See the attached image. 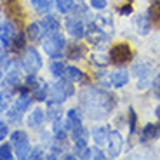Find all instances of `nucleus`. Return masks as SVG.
<instances>
[{
    "label": "nucleus",
    "mask_w": 160,
    "mask_h": 160,
    "mask_svg": "<svg viewBox=\"0 0 160 160\" xmlns=\"http://www.w3.org/2000/svg\"><path fill=\"white\" fill-rule=\"evenodd\" d=\"M80 106L85 117L91 120H101L108 117L117 106V99L112 92L98 87H87L80 92Z\"/></svg>",
    "instance_id": "1"
},
{
    "label": "nucleus",
    "mask_w": 160,
    "mask_h": 160,
    "mask_svg": "<svg viewBox=\"0 0 160 160\" xmlns=\"http://www.w3.org/2000/svg\"><path fill=\"white\" fill-rule=\"evenodd\" d=\"M42 45H44V51L49 54V58L58 59V58L63 56V51L66 47V40H64V37L61 33L54 32V33H49L47 38H44Z\"/></svg>",
    "instance_id": "2"
},
{
    "label": "nucleus",
    "mask_w": 160,
    "mask_h": 160,
    "mask_svg": "<svg viewBox=\"0 0 160 160\" xmlns=\"http://www.w3.org/2000/svg\"><path fill=\"white\" fill-rule=\"evenodd\" d=\"M49 94H51V99L64 103L70 96L75 94V89H73V85H72V80H70L68 77H66V78H61L59 82H56V84L49 89Z\"/></svg>",
    "instance_id": "3"
},
{
    "label": "nucleus",
    "mask_w": 160,
    "mask_h": 160,
    "mask_svg": "<svg viewBox=\"0 0 160 160\" xmlns=\"http://www.w3.org/2000/svg\"><path fill=\"white\" fill-rule=\"evenodd\" d=\"M108 58H110V63L117 64V66H124V64H127L132 61V49H131V45L125 44V42L117 44L112 47Z\"/></svg>",
    "instance_id": "4"
},
{
    "label": "nucleus",
    "mask_w": 160,
    "mask_h": 160,
    "mask_svg": "<svg viewBox=\"0 0 160 160\" xmlns=\"http://www.w3.org/2000/svg\"><path fill=\"white\" fill-rule=\"evenodd\" d=\"M11 141H12V144H14V148H16V157L18 158H28L30 152H32L28 134H26L24 131H16V132H12Z\"/></svg>",
    "instance_id": "5"
},
{
    "label": "nucleus",
    "mask_w": 160,
    "mask_h": 160,
    "mask_svg": "<svg viewBox=\"0 0 160 160\" xmlns=\"http://www.w3.org/2000/svg\"><path fill=\"white\" fill-rule=\"evenodd\" d=\"M23 68L28 73H37L42 68V58L35 47H28L23 56Z\"/></svg>",
    "instance_id": "6"
},
{
    "label": "nucleus",
    "mask_w": 160,
    "mask_h": 160,
    "mask_svg": "<svg viewBox=\"0 0 160 160\" xmlns=\"http://www.w3.org/2000/svg\"><path fill=\"white\" fill-rule=\"evenodd\" d=\"M152 70H153V66L150 63H138L136 66L132 68L134 75L139 78V85H138L139 89L146 87V84H150V75H152Z\"/></svg>",
    "instance_id": "7"
},
{
    "label": "nucleus",
    "mask_w": 160,
    "mask_h": 160,
    "mask_svg": "<svg viewBox=\"0 0 160 160\" xmlns=\"http://www.w3.org/2000/svg\"><path fill=\"white\" fill-rule=\"evenodd\" d=\"M85 37H87L89 44H92V45H103L104 40L110 38V35H104L103 30H101L98 24H94V23L89 26V30H85Z\"/></svg>",
    "instance_id": "8"
},
{
    "label": "nucleus",
    "mask_w": 160,
    "mask_h": 160,
    "mask_svg": "<svg viewBox=\"0 0 160 160\" xmlns=\"http://www.w3.org/2000/svg\"><path fill=\"white\" fill-rule=\"evenodd\" d=\"M122 146H124V138L118 131H112L110 132V139H108V153L110 157L117 158L122 152Z\"/></svg>",
    "instance_id": "9"
},
{
    "label": "nucleus",
    "mask_w": 160,
    "mask_h": 160,
    "mask_svg": "<svg viewBox=\"0 0 160 160\" xmlns=\"http://www.w3.org/2000/svg\"><path fill=\"white\" fill-rule=\"evenodd\" d=\"M87 139H89V131L84 125L73 129V141H75V152L77 153H82L87 148Z\"/></svg>",
    "instance_id": "10"
},
{
    "label": "nucleus",
    "mask_w": 160,
    "mask_h": 160,
    "mask_svg": "<svg viewBox=\"0 0 160 160\" xmlns=\"http://www.w3.org/2000/svg\"><path fill=\"white\" fill-rule=\"evenodd\" d=\"M66 30L75 40L82 38L85 35V26L82 23V19H78V18H68L66 19Z\"/></svg>",
    "instance_id": "11"
},
{
    "label": "nucleus",
    "mask_w": 160,
    "mask_h": 160,
    "mask_svg": "<svg viewBox=\"0 0 160 160\" xmlns=\"http://www.w3.org/2000/svg\"><path fill=\"white\" fill-rule=\"evenodd\" d=\"M5 14L9 16L11 21H19L23 19V9L18 0H7L5 2Z\"/></svg>",
    "instance_id": "12"
},
{
    "label": "nucleus",
    "mask_w": 160,
    "mask_h": 160,
    "mask_svg": "<svg viewBox=\"0 0 160 160\" xmlns=\"http://www.w3.org/2000/svg\"><path fill=\"white\" fill-rule=\"evenodd\" d=\"M16 33H18V30L14 28L12 21H5V23L0 24V40H2V42H4L5 45L11 44Z\"/></svg>",
    "instance_id": "13"
},
{
    "label": "nucleus",
    "mask_w": 160,
    "mask_h": 160,
    "mask_svg": "<svg viewBox=\"0 0 160 160\" xmlns=\"http://www.w3.org/2000/svg\"><path fill=\"white\" fill-rule=\"evenodd\" d=\"M80 125H82V113L77 108L68 110V113H66V122H64L66 131H73V129L80 127Z\"/></svg>",
    "instance_id": "14"
},
{
    "label": "nucleus",
    "mask_w": 160,
    "mask_h": 160,
    "mask_svg": "<svg viewBox=\"0 0 160 160\" xmlns=\"http://www.w3.org/2000/svg\"><path fill=\"white\" fill-rule=\"evenodd\" d=\"M160 134V122L158 124H146L141 132V143H148V141L157 139Z\"/></svg>",
    "instance_id": "15"
},
{
    "label": "nucleus",
    "mask_w": 160,
    "mask_h": 160,
    "mask_svg": "<svg viewBox=\"0 0 160 160\" xmlns=\"http://www.w3.org/2000/svg\"><path fill=\"white\" fill-rule=\"evenodd\" d=\"M110 127L108 125H101V127H96L94 131H92V138H94V141H96L98 146H103L104 143H108L110 139Z\"/></svg>",
    "instance_id": "16"
},
{
    "label": "nucleus",
    "mask_w": 160,
    "mask_h": 160,
    "mask_svg": "<svg viewBox=\"0 0 160 160\" xmlns=\"http://www.w3.org/2000/svg\"><path fill=\"white\" fill-rule=\"evenodd\" d=\"M64 75L73 82H78V84H87L89 82V77L85 73H82V70H78L77 66H68L64 70Z\"/></svg>",
    "instance_id": "17"
},
{
    "label": "nucleus",
    "mask_w": 160,
    "mask_h": 160,
    "mask_svg": "<svg viewBox=\"0 0 160 160\" xmlns=\"http://www.w3.org/2000/svg\"><path fill=\"white\" fill-rule=\"evenodd\" d=\"M61 113H63V106H61L59 101H54V99H49L47 104V117L49 120H59L61 118Z\"/></svg>",
    "instance_id": "18"
},
{
    "label": "nucleus",
    "mask_w": 160,
    "mask_h": 160,
    "mask_svg": "<svg viewBox=\"0 0 160 160\" xmlns=\"http://www.w3.org/2000/svg\"><path fill=\"white\" fill-rule=\"evenodd\" d=\"M44 120H45L44 112H42L40 108H35L32 113H30V117H28V125L32 129H40L42 124H44Z\"/></svg>",
    "instance_id": "19"
},
{
    "label": "nucleus",
    "mask_w": 160,
    "mask_h": 160,
    "mask_svg": "<svg viewBox=\"0 0 160 160\" xmlns=\"http://www.w3.org/2000/svg\"><path fill=\"white\" fill-rule=\"evenodd\" d=\"M85 52H87V49H85V45L82 44H72L68 47V51H66V58L68 59H82V58L85 56Z\"/></svg>",
    "instance_id": "20"
},
{
    "label": "nucleus",
    "mask_w": 160,
    "mask_h": 160,
    "mask_svg": "<svg viewBox=\"0 0 160 160\" xmlns=\"http://www.w3.org/2000/svg\"><path fill=\"white\" fill-rule=\"evenodd\" d=\"M136 26L141 35H148L150 30H152V19L148 18V14H139L136 18Z\"/></svg>",
    "instance_id": "21"
},
{
    "label": "nucleus",
    "mask_w": 160,
    "mask_h": 160,
    "mask_svg": "<svg viewBox=\"0 0 160 160\" xmlns=\"http://www.w3.org/2000/svg\"><path fill=\"white\" fill-rule=\"evenodd\" d=\"M44 33H45V30H44V26H42V23H32L28 26V30H26V35H28V38L32 40V42L40 40L44 37Z\"/></svg>",
    "instance_id": "22"
},
{
    "label": "nucleus",
    "mask_w": 160,
    "mask_h": 160,
    "mask_svg": "<svg viewBox=\"0 0 160 160\" xmlns=\"http://www.w3.org/2000/svg\"><path fill=\"white\" fill-rule=\"evenodd\" d=\"M110 82H112L113 87H124V85H127V82H129V73L125 72V70H118V72L112 73Z\"/></svg>",
    "instance_id": "23"
},
{
    "label": "nucleus",
    "mask_w": 160,
    "mask_h": 160,
    "mask_svg": "<svg viewBox=\"0 0 160 160\" xmlns=\"http://www.w3.org/2000/svg\"><path fill=\"white\" fill-rule=\"evenodd\" d=\"M42 26H44V30L47 33H54L59 30V19H58L56 16H52V14H49V16H45L44 19H42Z\"/></svg>",
    "instance_id": "24"
},
{
    "label": "nucleus",
    "mask_w": 160,
    "mask_h": 160,
    "mask_svg": "<svg viewBox=\"0 0 160 160\" xmlns=\"http://www.w3.org/2000/svg\"><path fill=\"white\" fill-rule=\"evenodd\" d=\"M148 18L152 19L153 24L160 26V0H155L148 9Z\"/></svg>",
    "instance_id": "25"
},
{
    "label": "nucleus",
    "mask_w": 160,
    "mask_h": 160,
    "mask_svg": "<svg viewBox=\"0 0 160 160\" xmlns=\"http://www.w3.org/2000/svg\"><path fill=\"white\" fill-rule=\"evenodd\" d=\"M104 153L99 148H85L80 155V158H94V160H104Z\"/></svg>",
    "instance_id": "26"
},
{
    "label": "nucleus",
    "mask_w": 160,
    "mask_h": 160,
    "mask_svg": "<svg viewBox=\"0 0 160 160\" xmlns=\"http://www.w3.org/2000/svg\"><path fill=\"white\" fill-rule=\"evenodd\" d=\"M9 49H11L12 52H19L21 49H24V35L21 32H18L16 35H14L12 42L9 44Z\"/></svg>",
    "instance_id": "27"
},
{
    "label": "nucleus",
    "mask_w": 160,
    "mask_h": 160,
    "mask_svg": "<svg viewBox=\"0 0 160 160\" xmlns=\"http://www.w3.org/2000/svg\"><path fill=\"white\" fill-rule=\"evenodd\" d=\"M18 84H19V72L16 68L9 70L4 78V85H18Z\"/></svg>",
    "instance_id": "28"
},
{
    "label": "nucleus",
    "mask_w": 160,
    "mask_h": 160,
    "mask_svg": "<svg viewBox=\"0 0 160 160\" xmlns=\"http://www.w3.org/2000/svg\"><path fill=\"white\" fill-rule=\"evenodd\" d=\"M47 92H49V85H37L35 89H33V98H35L37 101H45L47 99Z\"/></svg>",
    "instance_id": "29"
},
{
    "label": "nucleus",
    "mask_w": 160,
    "mask_h": 160,
    "mask_svg": "<svg viewBox=\"0 0 160 160\" xmlns=\"http://www.w3.org/2000/svg\"><path fill=\"white\" fill-rule=\"evenodd\" d=\"M56 5H58V9H59V12H63V14H68V12L73 11V7H75V2H73V0H56Z\"/></svg>",
    "instance_id": "30"
},
{
    "label": "nucleus",
    "mask_w": 160,
    "mask_h": 160,
    "mask_svg": "<svg viewBox=\"0 0 160 160\" xmlns=\"http://www.w3.org/2000/svg\"><path fill=\"white\" fill-rule=\"evenodd\" d=\"M32 4L38 12H49L52 7V0H32Z\"/></svg>",
    "instance_id": "31"
},
{
    "label": "nucleus",
    "mask_w": 160,
    "mask_h": 160,
    "mask_svg": "<svg viewBox=\"0 0 160 160\" xmlns=\"http://www.w3.org/2000/svg\"><path fill=\"white\" fill-rule=\"evenodd\" d=\"M64 70H66V66H64L61 61H52V63H51V73L54 77H63L64 75Z\"/></svg>",
    "instance_id": "32"
},
{
    "label": "nucleus",
    "mask_w": 160,
    "mask_h": 160,
    "mask_svg": "<svg viewBox=\"0 0 160 160\" xmlns=\"http://www.w3.org/2000/svg\"><path fill=\"white\" fill-rule=\"evenodd\" d=\"M66 148H68L66 139H58V138H56V139H54V143H52V152L56 153V155H58V153H63Z\"/></svg>",
    "instance_id": "33"
},
{
    "label": "nucleus",
    "mask_w": 160,
    "mask_h": 160,
    "mask_svg": "<svg viewBox=\"0 0 160 160\" xmlns=\"http://www.w3.org/2000/svg\"><path fill=\"white\" fill-rule=\"evenodd\" d=\"M9 101H11V92H7V91H0V113L7 110Z\"/></svg>",
    "instance_id": "34"
},
{
    "label": "nucleus",
    "mask_w": 160,
    "mask_h": 160,
    "mask_svg": "<svg viewBox=\"0 0 160 160\" xmlns=\"http://www.w3.org/2000/svg\"><path fill=\"white\" fill-rule=\"evenodd\" d=\"M136 124H138L136 112H134L132 108H129V131H131V136L136 132Z\"/></svg>",
    "instance_id": "35"
},
{
    "label": "nucleus",
    "mask_w": 160,
    "mask_h": 160,
    "mask_svg": "<svg viewBox=\"0 0 160 160\" xmlns=\"http://www.w3.org/2000/svg\"><path fill=\"white\" fill-rule=\"evenodd\" d=\"M12 150H11V146L9 144H2L0 146V160H11L12 158Z\"/></svg>",
    "instance_id": "36"
},
{
    "label": "nucleus",
    "mask_w": 160,
    "mask_h": 160,
    "mask_svg": "<svg viewBox=\"0 0 160 160\" xmlns=\"http://www.w3.org/2000/svg\"><path fill=\"white\" fill-rule=\"evenodd\" d=\"M91 61L94 64H99V66H104V64H108L110 59H106V56H99V54H92L91 56Z\"/></svg>",
    "instance_id": "37"
},
{
    "label": "nucleus",
    "mask_w": 160,
    "mask_h": 160,
    "mask_svg": "<svg viewBox=\"0 0 160 160\" xmlns=\"http://www.w3.org/2000/svg\"><path fill=\"white\" fill-rule=\"evenodd\" d=\"M152 89H153V94H155L157 98L160 99V73L153 78V82H152Z\"/></svg>",
    "instance_id": "38"
},
{
    "label": "nucleus",
    "mask_w": 160,
    "mask_h": 160,
    "mask_svg": "<svg viewBox=\"0 0 160 160\" xmlns=\"http://www.w3.org/2000/svg\"><path fill=\"white\" fill-rule=\"evenodd\" d=\"M28 158H32V160H35V158H42V148H33L32 152H30V155H28Z\"/></svg>",
    "instance_id": "39"
},
{
    "label": "nucleus",
    "mask_w": 160,
    "mask_h": 160,
    "mask_svg": "<svg viewBox=\"0 0 160 160\" xmlns=\"http://www.w3.org/2000/svg\"><path fill=\"white\" fill-rule=\"evenodd\" d=\"M118 12L122 14V16H129V14H132V4L129 2L127 5H124V7H120Z\"/></svg>",
    "instance_id": "40"
},
{
    "label": "nucleus",
    "mask_w": 160,
    "mask_h": 160,
    "mask_svg": "<svg viewBox=\"0 0 160 160\" xmlns=\"http://www.w3.org/2000/svg\"><path fill=\"white\" fill-rule=\"evenodd\" d=\"M91 7H94V9H104V7H106V0H91Z\"/></svg>",
    "instance_id": "41"
},
{
    "label": "nucleus",
    "mask_w": 160,
    "mask_h": 160,
    "mask_svg": "<svg viewBox=\"0 0 160 160\" xmlns=\"http://www.w3.org/2000/svg\"><path fill=\"white\" fill-rule=\"evenodd\" d=\"M7 132H9L7 124H4V122H0V141H4V139H5V136H7Z\"/></svg>",
    "instance_id": "42"
},
{
    "label": "nucleus",
    "mask_w": 160,
    "mask_h": 160,
    "mask_svg": "<svg viewBox=\"0 0 160 160\" xmlns=\"http://www.w3.org/2000/svg\"><path fill=\"white\" fill-rule=\"evenodd\" d=\"M5 63H7V58H5L4 49H0V77H2V70H4Z\"/></svg>",
    "instance_id": "43"
},
{
    "label": "nucleus",
    "mask_w": 160,
    "mask_h": 160,
    "mask_svg": "<svg viewBox=\"0 0 160 160\" xmlns=\"http://www.w3.org/2000/svg\"><path fill=\"white\" fill-rule=\"evenodd\" d=\"M155 115H157V117H158V118H160V104H158V106H157V108H155Z\"/></svg>",
    "instance_id": "44"
},
{
    "label": "nucleus",
    "mask_w": 160,
    "mask_h": 160,
    "mask_svg": "<svg viewBox=\"0 0 160 160\" xmlns=\"http://www.w3.org/2000/svg\"><path fill=\"white\" fill-rule=\"evenodd\" d=\"M63 158H75V155H70V153H66V155H63Z\"/></svg>",
    "instance_id": "45"
},
{
    "label": "nucleus",
    "mask_w": 160,
    "mask_h": 160,
    "mask_svg": "<svg viewBox=\"0 0 160 160\" xmlns=\"http://www.w3.org/2000/svg\"><path fill=\"white\" fill-rule=\"evenodd\" d=\"M127 2H132V0H127Z\"/></svg>",
    "instance_id": "46"
}]
</instances>
